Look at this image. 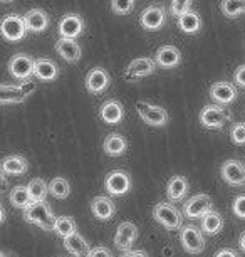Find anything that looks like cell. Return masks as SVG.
Returning a JSON list of instances; mask_svg holds the SVG:
<instances>
[{"mask_svg":"<svg viewBox=\"0 0 245 257\" xmlns=\"http://www.w3.org/2000/svg\"><path fill=\"white\" fill-rule=\"evenodd\" d=\"M213 257H238V254L233 249H228V247H225V249H220Z\"/></svg>","mask_w":245,"mask_h":257,"instance_id":"cell-43","label":"cell"},{"mask_svg":"<svg viewBox=\"0 0 245 257\" xmlns=\"http://www.w3.org/2000/svg\"><path fill=\"white\" fill-rule=\"evenodd\" d=\"M84 29L86 22L79 14H66L59 21L57 32H59L61 39H73V41H76L84 34Z\"/></svg>","mask_w":245,"mask_h":257,"instance_id":"cell-10","label":"cell"},{"mask_svg":"<svg viewBox=\"0 0 245 257\" xmlns=\"http://www.w3.org/2000/svg\"><path fill=\"white\" fill-rule=\"evenodd\" d=\"M49 193L52 197L59 198V200H64L71 195V185L66 178L62 177H57V178H52V182L49 183Z\"/></svg>","mask_w":245,"mask_h":257,"instance_id":"cell-33","label":"cell"},{"mask_svg":"<svg viewBox=\"0 0 245 257\" xmlns=\"http://www.w3.org/2000/svg\"><path fill=\"white\" fill-rule=\"evenodd\" d=\"M6 187H7V178L2 172H0V190H4Z\"/></svg>","mask_w":245,"mask_h":257,"instance_id":"cell-45","label":"cell"},{"mask_svg":"<svg viewBox=\"0 0 245 257\" xmlns=\"http://www.w3.org/2000/svg\"><path fill=\"white\" fill-rule=\"evenodd\" d=\"M190 185L183 175H173L166 183V197L171 202H181L188 195Z\"/></svg>","mask_w":245,"mask_h":257,"instance_id":"cell-22","label":"cell"},{"mask_svg":"<svg viewBox=\"0 0 245 257\" xmlns=\"http://www.w3.org/2000/svg\"><path fill=\"white\" fill-rule=\"evenodd\" d=\"M56 52L59 54L62 59L69 64H76L79 62L81 56H83V49L78 44V41H73V39H61L56 42Z\"/></svg>","mask_w":245,"mask_h":257,"instance_id":"cell-20","label":"cell"},{"mask_svg":"<svg viewBox=\"0 0 245 257\" xmlns=\"http://www.w3.org/2000/svg\"><path fill=\"white\" fill-rule=\"evenodd\" d=\"M136 111H138L139 118L143 119V123L148 126H153V128L166 126L168 121H170V114H168V111L163 108V106L151 104V103H148V101H138Z\"/></svg>","mask_w":245,"mask_h":257,"instance_id":"cell-3","label":"cell"},{"mask_svg":"<svg viewBox=\"0 0 245 257\" xmlns=\"http://www.w3.org/2000/svg\"><path fill=\"white\" fill-rule=\"evenodd\" d=\"M210 210H213V202L212 197L206 195V193H196V195L190 197L188 200L183 203V210L181 215H185L186 219L196 220L201 219L205 213H208Z\"/></svg>","mask_w":245,"mask_h":257,"instance_id":"cell-5","label":"cell"},{"mask_svg":"<svg viewBox=\"0 0 245 257\" xmlns=\"http://www.w3.org/2000/svg\"><path fill=\"white\" fill-rule=\"evenodd\" d=\"M220 11L225 17L237 19L245 14V0H225L220 2Z\"/></svg>","mask_w":245,"mask_h":257,"instance_id":"cell-32","label":"cell"},{"mask_svg":"<svg viewBox=\"0 0 245 257\" xmlns=\"http://www.w3.org/2000/svg\"><path fill=\"white\" fill-rule=\"evenodd\" d=\"M34 77H37L42 82H52L59 77V66L52 59L39 57L34 64Z\"/></svg>","mask_w":245,"mask_h":257,"instance_id":"cell-21","label":"cell"},{"mask_svg":"<svg viewBox=\"0 0 245 257\" xmlns=\"http://www.w3.org/2000/svg\"><path fill=\"white\" fill-rule=\"evenodd\" d=\"M220 177L232 187H245V163L242 160H225L220 167Z\"/></svg>","mask_w":245,"mask_h":257,"instance_id":"cell-9","label":"cell"},{"mask_svg":"<svg viewBox=\"0 0 245 257\" xmlns=\"http://www.w3.org/2000/svg\"><path fill=\"white\" fill-rule=\"evenodd\" d=\"M168 11H170L171 16L180 17L186 12L193 11V4H191L190 0H173L170 4V7H168Z\"/></svg>","mask_w":245,"mask_h":257,"instance_id":"cell-35","label":"cell"},{"mask_svg":"<svg viewBox=\"0 0 245 257\" xmlns=\"http://www.w3.org/2000/svg\"><path fill=\"white\" fill-rule=\"evenodd\" d=\"M91 212L98 220L106 222L109 219H113L114 213H116V205H114L113 198L106 195H98L91 200Z\"/></svg>","mask_w":245,"mask_h":257,"instance_id":"cell-17","label":"cell"},{"mask_svg":"<svg viewBox=\"0 0 245 257\" xmlns=\"http://www.w3.org/2000/svg\"><path fill=\"white\" fill-rule=\"evenodd\" d=\"M156 62L153 57H138V59L131 61L128 64V67L124 69V79L134 81V79H141V77L151 76L156 71Z\"/></svg>","mask_w":245,"mask_h":257,"instance_id":"cell-14","label":"cell"},{"mask_svg":"<svg viewBox=\"0 0 245 257\" xmlns=\"http://www.w3.org/2000/svg\"><path fill=\"white\" fill-rule=\"evenodd\" d=\"M180 240L188 254H201L205 250V235L198 227L186 224L180 229Z\"/></svg>","mask_w":245,"mask_h":257,"instance_id":"cell-8","label":"cell"},{"mask_svg":"<svg viewBox=\"0 0 245 257\" xmlns=\"http://www.w3.org/2000/svg\"><path fill=\"white\" fill-rule=\"evenodd\" d=\"M238 245H240V249H242V252H245V230L238 237Z\"/></svg>","mask_w":245,"mask_h":257,"instance_id":"cell-44","label":"cell"},{"mask_svg":"<svg viewBox=\"0 0 245 257\" xmlns=\"http://www.w3.org/2000/svg\"><path fill=\"white\" fill-rule=\"evenodd\" d=\"M109 84H111V76L106 69L103 67H93L88 76H86V89L89 91L91 94H101L104 93Z\"/></svg>","mask_w":245,"mask_h":257,"instance_id":"cell-16","label":"cell"},{"mask_svg":"<svg viewBox=\"0 0 245 257\" xmlns=\"http://www.w3.org/2000/svg\"><path fill=\"white\" fill-rule=\"evenodd\" d=\"M232 212L238 219H245V193L235 197V200L232 203Z\"/></svg>","mask_w":245,"mask_h":257,"instance_id":"cell-38","label":"cell"},{"mask_svg":"<svg viewBox=\"0 0 245 257\" xmlns=\"http://www.w3.org/2000/svg\"><path fill=\"white\" fill-rule=\"evenodd\" d=\"M4 220H6V210L0 207V224H4Z\"/></svg>","mask_w":245,"mask_h":257,"instance_id":"cell-46","label":"cell"},{"mask_svg":"<svg viewBox=\"0 0 245 257\" xmlns=\"http://www.w3.org/2000/svg\"><path fill=\"white\" fill-rule=\"evenodd\" d=\"M178 27L185 34H196L201 29V17L195 11H190L178 17Z\"/></svg>","mask_w":245,"mask_h":257,"instance_id":"cell-29","label":"cell"},{"mask_svg":"<svg viewBox=\"0 0 245 257\" xmlns=\"http://www.w3.org/2000/svg\"><path fill=\"white\" fill-rule=\"evenodd\" d=\"M34 64H36L34 57L21 52L12 56V59L9 61V72L19 81H29L34 76Z\"/></svg>","mask_w":245,"mask_h":257,"instance_id":"cell-11","label":"cell"},{"mask_svg":"<svg viewBox=\"0 0 245 257\" xmlns=\"http://www.w3.org/2000/svg\"><path fill=\"white\" fill-rule=\"evenodd\" d=\"M237 86L233 82H228V81H218L212 84L210 88V98L215 104L218 106H227V104H232L235 99H237Z\"/></svg>","mask_w":245,"mask_h":257,"instance_id":"cell-15","label":"cell"},{"mask_svg":"<svg viewBox=\"0 0 245 257\" xmlns=\"http://www.w3.org/2000/svg\"><path fill=\"white\" fill-rule=\"evenodd\" d=\"M88 257H113V252L104 245H99V247H94L91 249L89 255Z\"/></svg>","mask_w":245,"mask_h":257,"instance_id":"cell-40","label":"cell"},{"mask_svg":"<svg viewBox=\"0 0 245 257\" xmlns=\"http://www.w3.org/2000/svg\"><path fill=\"white\" fill-rule=\"evenodd\" d=\"M27 168L29 163L22 155H9L0 162V172L4 175H24Z\"/></svg>","mask_w":245,"mask_h":257,"instance_id":"cell-24","label":"cell"},{"mask_svg":"<svg viewBox=\"0 0 245 257\" xmlns=\"http://www.w3.org/2000/svg\"><path fill=\"white\" fill-rule=\"evenodd\" d=\"M223 217L213 208L200 219V230L203 235H217L223 229Z\"/></svg>","mask_w":245,"mask_h":257,"instance_id":"cell-25","label":"cell"},{"mask_svg":"<svg viewBox=\"0 0 245 257\" xmlns=\"http://www.w3.org/2000/svg\"><path fill=\"white\" fill-rule=\"evenodd\" d=\"M155 62H156V66L165 67V69L178 67L181 62V52L176 46H171V44L161 46L155 54Z\"/></svg>","mask_w":245,"mask_h":257,"instance_id":"cell-18","label":"cell"},{"mask_svg":"<svg viewBox=\"0 0 245 257\" xmlns=\"http://www.w3.org/2000/svg\"><path fill=\"white\" fill-rule=\"evenodd\" d=\"M52 230H54L59 237H62V239H67V237H71L78 232V224H76V220L73 217L61 215V217H56L54 229Z\"/></svg>","mask_w":245,"mask_h":257,"instance_id":"cell-30","label":"cell"},{"mask_svg":"<svg viewBox=\"0 0 245 257\" xmlns=\"http://www.w3.org/2000/svg\"><path fill=\"white\" fill-rule=\"evenodd\" d=\"M233 82L240 88H245V64L238 66L233 72Z\"/></svg>","mask_w":245,"mask_h":257,"instance_id":"cell-39","label":"cell"},{"mask_svg":"<svg viewBox=\"0 0 245 257\" xmlns=\"http://www.w3.org/2000/svg\"><path fill=\"white\" fill-rule=\"evenodd\" d=\"M11 202H12L14 207L24 208V210H26L27 207H31L32 205V200H31V197H29L27 187L17 185L16 188H12V192H11Z\"/></svg>","mask_w":245,"mask_h":257,"instance_id":"cell-34","label":"cell"},{"mask_svg":"<svg viewBox=\"0 0 245 257\" xmlns=\"http://www.w3.org/2000/svg\"><path fill=\"white\" fill-rule=\"evenodd\" d=\"M136 4L133 0H113L111 2V11L118 16H126V14H131L133 9Z\"/></svg>","mask_w":245,"mask_h":257,"instance_id":"cell-37","label":"cell"},{"mask_svg":"<svg viewBox=\"0 0 245 257\" xmlns=\"http://www.w3.org/2000/svg\"><path fill=\"white\" fill-rule=\"evenodd\" d=\"M139 235V229L134 222L124 220L116 227V234H114V245L116 249L126 252L131 250V245L136 242Z\"/></svg>","mask_w":245,"mask_h":257,"instance_id":"cell-12","label":"cell"},{"mask_svg":"<svg viewBox=\"0 0 245 257\" xmlns=\"http://www.w3.org/2000/svg\"><path fill=\"white\" fill-rule=\"evenodd\" d=\"M24 22H26V29L27 32H34V34H39L47 31L51 24L49 14L42 9H31L26 16H24Z\"/></svg>","mask_w":245,"mask_h":257,"instance_id":"cell-19","label":"cell"},{"mask_svg":"<svg viewBox=\"0 0 245 257\" xmlns=\"http://www.w3.org/2000/svg\"><path fill=\"white\" fill-rule=\"evenodd\" d=\"M99 118L108 124H119L124 119V108L118 99H109L101 104Z\"/></svg>","mask_w":245,"mask_h":257,"instance_id":"cell-23","label":"cell"},{"mask_svg":"<svg viewBox=\"0 0 245 257\" xmlns=\"http://www.w3.org/2000/svg\"><path fill=\"white\" fill-rule=\"evenodd\" d=\"M230 140H232L233 145L243 147L245 145V123H242V121L233 123L232 130H230Z\"/></svg>","mask_w":245,"mask_h":257,"instance_id":"cell-36","label":"cell"},{"mask_svg":"<svg viewBox=\"0 0 245 257\" xmlns=\"http://www.w3.org/2000/svg\"><path fill=\"white\" fill-rule=\"evenodd\" d=\"M103 150H104V153H106L108 157L118 158V157H121V155L126 153V150H128V142H126V138H124L123 135H119V133H111V135H108L106 140H104Z\"/></svg>","mask_w":245,"mask_h":257,"instance_id":"cell-26","label":"cell"},{"mask_svg":"<svg viewBox=\"0 0 245 257\" xmlns=\"http://www.w3.org/2000/svg\"><path fill=\"white\" fill-rule=\"evenodd\" d=\"M165 21H166V11L160 4L146 7L141 12V16H139V24H141V27L145 31H160L165 26Z\"/></svg>","mask_w":245,"mask_h":257,"instance_id":"cell-13","label":"cell"},{"mask_svg":"<svg viewBox=\"0 0 245 257\" xmlns=\"http://www.w3.org/2000/svg\"><path fill=\"white\" fill-rule=\"evenodd\" d=\"M19 88H21V91H22V94L26 96V98H29L34 91H36V82H32L31 79L29 81H22L21 84H19Z\"/></svg>","mask_w":245,"mask_h":257,"instance_id":"cell-41","label":"cell"},{"mask_svg":"<svg viewBox=\"0 0 245 257\" xmlns=\"http://www.w3.org/2000/svg\"><path fill=\"white\" fill-rule=\"evenodd\" d=\"M0 257H4V254H2V252H0Z\"/></svg>","mask_w":245,"mask_h":257,"instance_id":"cell-47","label":"cell"},{"mask_svg":"<svg viewBox=\"0 0 245 257\" xmlns=\"http://www.w3.org/2000/svg\"><path fill=\"white\" fill-rule=\"evenodd\" d=\"M64 249L74 257H88L91 252L89 242L81 234H78V232L71 237H67V239H64Z\"/></svg>","mask_w":245,"mask_h":257,"instance_id":"cell-27","label":"cell"},{"mask_svg":"<svg viewBox=\"0 0 245 257\" xmlns=\"http://www.w3.org/2000/svg\"><path fill=\"white\" fill-rule=\"evenodd\" d=\"M27 98L22 94L19 86L0 84V104H19L24 103Z\"/></svg>","mask_w":245,"mask_h":257,"instance_id":"cell-28","label":"cell"},{"mask_svg":"<svg viewBox=\"0 0 245 257\" xmlns=\"http://www.w3.org/2000/svg\"><path fill=\"white\" fill-rule=\"evenodd\" d=\"M119 257H150L148 255V252L146 250H126V252H123Z\"/></svg>","mask_w":245,"mask_h":257,"instance_id":"cell-42","label":"cell"},{"mask_svg":"<svg viewBox=\"0 0 245 257\" xmlns=\"http://www.w3.org/2000/svg\"><path fill=\"white\" fill-rule=\"evenodd\" d=\"M24 219L29 224L37 225L42 230H52L54 229L56 215L52 213L51 207L47 205V202H37L32 203L31 207H27L24 210Z\"/></svg>","mask_w":245,"mask_h":257,"instance_id":"cell-2","label":"cell"},{"mask_svg":"<svg viewBox=\"0 0 245 257\" xmlns=\"http://www.w3.org/2000/svg\"><path fill=\"white\" fill-rule=\"evenodd\" d=\"M230 119H232L230 111L218 104H206L200 111V124L206 130H222Z\"/></svg>","mask_w":245,"mask_h":257,"instance_id":"cell-4","label":"cell"},{"mask_svg":"<svg viewBox=\"0 0 245 257\" xmlns=\"http://www.w3.org/2000/svg\"><path fill=\"white\" fill-rule=\"evenodd\" d=\"M0 34H2V37L7 39L9 42H21L27 34L24 17L17 16V14L6 16L0 21Z\"/></svg>","mask_w":245,"mask_h":257,"instance_id":"cell-7","label":"cell"},{"mask_svg":"<svg viewBox=\"0 0 245 257\" xmlns=\"http://www.w3.org/2000/svg\"><path fill=\"white\" fill-rule=\"evenodd\" d=\"M133 187V180L124 170H113L104 178V188L111 197H124Z\"/></svg>","mask_w":245,"mask_h":257,"instance_id":"cell-6","label":"cell"},{"mask_svg":"<svg viewBox=\"0 0 245 257\" xmlns=\"http://www.w3.org/2000/svg\"><path fill=\"white\" fill-rule=\"evenodd\" d=\"M153 219L166 230H178L183 227L181 212L170 202H158L153 207Z\"/></svg>","mask_w":245,"mask_h":257,"instance_id":"cell-1","label":"cell"},{"mask_svg":"<svg viewBox=\"0 0 245 257\" xmlns=\"http://www.w3.org/2000/svg\"><path fill=\"white\" fill-rule=\"evenodd\" d=\"M27 192H29V197H31L32 203L46 202V197H47V193H49V187H47V183L42 180V178H32L27 185Z\"/></svg>","mask_w":245,"mask_h":257,"instance_id":"cell-31","label":"cell"}]
</instances>
